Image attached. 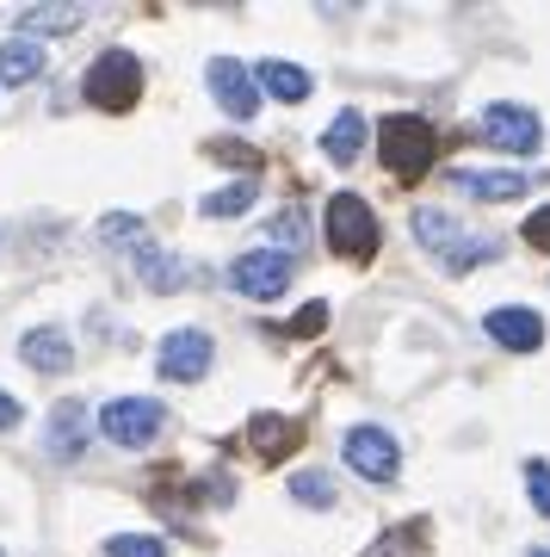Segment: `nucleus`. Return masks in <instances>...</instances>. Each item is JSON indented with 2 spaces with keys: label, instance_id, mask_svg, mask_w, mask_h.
<instances>
[{
  "label": "nucleus",
  "instance_id": "nucleus-1",
  "mask_svg": "<svg viewBox=\"0 0 550 557\" xmlns=\"http://www.w3.org/2000/svg\"><path fill=\"white\" fill-rule=\"evenodd\" d=\"M433 156H439V137H433L427 119H414V112H390V119L377 124V161L390 168L396 180H421L433 168Z\"/></svg>",
  "mask_w": 550,
  "mask_h": 557
},
{
  "label": "nucleus",
  "instance_id": "nucleus-2",
  "mask_svg": "<svg viewBox=\"0 0 550 557\" xmlns=\"http://www.w3.org/2000/svg\"><path fill=\"white\" fill-rule=\"evenodd\" d=\"M414 236H421V248H433V255H439V267H446V273H471V267H483V260L501 255V242H464V230H458L446 211H433V205H421V211H414Z\"/></svg>",
  "mask_w": 550,
  "mask_h": 557
},
{
  "label": "nucleus",
  "instance_id": "nucleus-3",
  "mask_svg": "<svg viewBox=\"0 0 550 557\" xmlns=\"http://www.w3.org/2000/svg\"><path fill=\"white\" fill-rule=\"evenodd\" d=\"M80 87H87V100H93L99 112H130V106L142 100V62L130 57V50H105V57H93V69L80 75Z\"/></svg>",
  "mask_w": 550,
  "mask_h": 557
},
{
  "label": "nucleus",
  "instance_id": "nucleus-4",
  "mask_svg": "<svg viewBox=\"0 0 550 557\" xmlns=\"http://www.w3.org/2000/svg\"><path fill=\"white\" fill-rule=\"evenodd\" d=\"M377 218L372 205L359 199V193H335L328 199V248H335L340 260H372L377 255Z\"/></svg>",
  "mask_w": 550,
  "mask_h": 557
},
{
  "label": "nucleus",
  "instance_id": "nucleus-5",
  "mask_svg": "<svg viewBox=\"0 0 550 557\" xmlns=\"http://www.w3.org/2000/svg\"><path fill=\"white\" fill-rule=\"evenodd\" d=\"M161 428H167V409L155 397H118L99 409V434L112 440V446H124V453H142Z\"/></svg>",
  "mask_w": 550,
  "mask_h": 557
},
{
  "label": "nucleus",
  "instance_id": "nucleus-6",
  "mask_svg": "<svg viewBox=\"0 0 550 557\" xmlns=\"http://www.w3.org/2000/svg\"><path fill=\"white\" fill-rule=\"evenodd\" d=\"M291 273H297V260L273 255V248H254V255L229 260V285H236L241 298H285L291 292Z\"/></svg>",
  "mask_w": 550,
  "mask_h": 557
},
{
  "label": "nucleus",
  "instance_id": "nucleus-7",
  "mask_svg": "<svg viewBox=\"0 0 550 557\" xmlns=\"http://www.w3.org/2000/svg\"><path fill=\"white\" fill-rule=\"evenodd\" d=\"M483 137L495 149H508V156H538V143H545V124L532 106H513V100H495L483 112Z\"/></svg>",
  "mask_w": 550,
  "mask_h": 557
},
{
  "label": "nucleus",
  "instance_id": "nucleus-8",
  "mask_svg": "<svg viewBox=\"0 0 550 557\" xmlns=\"http://www.w3.org/2000/svg\"><path fill=\"white\" fill-rule=\"evenodd\" d=\"M211 359H216V347H211L204 329H174V335L161 341V379L167 384H198L204 372H211Z\"/></svg>",
  "mask_w": 550,
  "mask_h": 557
},
{
  "label": "nucleus",
  "instance_id": "nucleus-9",
  "mask_svg": "<svg viewBox=\"0 0 550 557\" xmlns=\"http://www.w3.org/2000/svg\"><path fill=\"white\" fill-rule=\"evenodd\" d=\"M347 465H353L359 478L390 483L396 471H402V453H396V440L384 434V428H353V434H347Z\"/></svg>",
  "mask_w": 550,
  "mask_h": 557
},
{
  "label": "nucleus",
  "instance_id": "nucleus-10",
  "mask_svg": "<svg viewBox=\"0 0 550 557\" xmlns=\"http://www.w3.org/2000/svg\"><path fill=\"white\" fill-rule=\"evenodd\" d=\"M260 75H248L236 57H216L211 62V94H216V106L229 112V119H254L260 112V87H254Z\"/></svg>",
  "mask_w": 550,
  "mask_h": 557
},
{
  "label": "nucleus",
  "instance_id": "nucleus-11",
  "mask_svg": "<svg viewBox=\"0 0 550 557\" xmlns=\"http://www.w3.org/2000/svg\"><path fill=\"white\" fill-rule=\"evenodd\" d=\"M483 335H495V347H508V354H538L545 347V317L538 310H489Z\"/></svg>",
  "mask_w": 550,
  "mask_h": 557
},
{
  "label": "nucleus",
  "instance_id": "nucleus-12",
  "mask_svg": "<svg viewBox=\"0 0 550 557\" xmlns=\"http://www.w3.org/2000/svg\"><path fill=\"white\" fill-rule=\"evenodd\" d=\"M452 186L458 193H471V199H483V205H508V199H520V193H532L538 180L508 174V168H458Z\"/></svg>",
  "mask_w": 550,
  "mask_h": 557
},
{
  "label": "nucleus",
  "instance_id": "nucleus-13",
  "mask_svg": "<svg viewBox=\"0 0 550 557\" xmlns=\"http://www.w3.org/2000/svg\"><path fill=\"white\" fill-rule=\"evenodd\" d=\"M248 446H254L266 465H278V458H291L297 446H303V421H291V416H254V421H248Z\"/></svg>",
  "mask_w": 550,
  "mask_h": 557
},
{
  "label": "nucleus",
  "instance_id": "nucleus-14",
  "mask_svg": "<svg viewBox=\"0 0 550 557\" xmlns=\"http://www.w3.org/2000/svg\"><path fill=\"white\" fill-rule=\"evenodd\" d=\"M20 354H25V366H38V372H68L75 366V341L62 335V329H32V335H20Z\"/></svg>",
  "mask_w": 550,
  "mask_h": 557
},
{
  "label": "nucleus",
  "instance_id": "nucleus-15",
  "mask_svg": "<svg viewBox=\"0 0 550 557\" xmlns=\"http://www.w3.org/2000/svg\"><path fill=\"white\" fill-rule=\"evenodd\" d=\"M43 75V50L32 38H7L0 44V87H25Z\"/></svg>",
  "mask_w": 550,
  "mask_h": 557
},
{
  "label": "nucleus",
  "instance_id": "nucleus-16",
  "mask_svg": "<svg viewBox=\"0 0 550 557\" xmlns=\"http://www.w3.org/2000/svg\"><path fill=\"white\" fill-rule=\"evenodd\" d=\"M260 87H266V94H273V100H285V106H297V100H310V69H297V62H260Z\"/></svg>",
  "mask_w": 550,
  "mask_h": 557
},
{
  "label": "nucleus",
  "instance_id": "nucleus-17",
  "mask_svg": "<svg viewBox=\"0 0 550 557\" xmlns=\"http://www.w3.org/2000/svg\"><path fill=\"white\" fill-rule=\"evenodd\" d=\"M322 149H328V161H340V168H353L359 149H365V119L359 112H340L328 131H322Z\"/></svg>",
  "mask_w": 550,
  "mask_h": 557
},
{
  "label": "nucleus",
  "instance_id": "nucleus-18",
  "mask_svg": "<svg viewBox=\"0 0 550 557\" xmlns=\"http://www.w3.org/2000/svg\"><path fill=\"white\" fill-rule=\"evenodd\" d=\"M87 416H80V403H57V416H50V453L57 458H80V446H87Z\"/></svg>",
  "mask_w": 550,
  "mask_h": 557
},
{
  "label": "nucleus",
  "instance_id": "nucleus-19",
  "mask_svg": "<svg viewBox=\"0 0 550 557\" xmlns=\"http://www.w3.org/2000/svg\"><path fill=\"white\" fill-rule=\"evenodd\" d=\"M137 273L149 292H179V278H186V267L179 260H167L161 248H149V242H137Z\"/></svg>",
  "mask_w": 550,
  "mask_h": 557
},
{
  "label": "nucleus",
  "instance_id": "nucleus-20",
  "mask_svg": "<svg viewBox=\"0 0 550 557\" xmlns=\"http://www.w3.org/2000/svg\"><path fill=\"white\" fill-rule=\"evenodd\" d=\"M254 199H260V180H236V186H223V193H204L198 211H204V218H241Z\"/></svg>",
  "mask_w": 550,
  "mask_h": 557
},
{
  "label": "nucleus",
  "instance_id": "nucleus-21",
  "mask_svg": "<svg viewBox=\"0 0 550 557\" xmlns=\"http://www.w3.org/2000/svg\"><path fill=\"white\" fill-rule=\"evenodd\" d=\"M266 236H273V242H266L273 255H291L297 260V255H303V242H310V218L291 205V211H278V218H273V230H266Z\"/></svg>",
  "mask_w": 550,
  "mask_h": 557
},
{
  "label": "nucleus",
  "instance_id": "nucleus-22",
  "mask_svg": "<svg viewBox=\"0 0 550 557\" xmlns=\"http://www.w3.org/2000/svg\"><path fill=\"white\" fill-rule=\"evenodd\" d=\"M80 20H87L80 7H32V13L20 20V32L25 38H43V32H75Z\"/></svg>",
  "mask_w": 550,
  "mask_h": 557
},
{
  "label": "nucleus",
  "instance_id": "nucleus-23",
  "mask_svg": "<svg viewBox=\"0 0 550 557\" xmlns=\"http://www.w3.org/2000/svg\"><path fill=\"white\" fill-rule=\"evenodd\" d=\"M105 557H167L155 533H112L105 539Z\"/></svg>",
  "mask_w": 550,
  "mask_h": 557
},
{
  "label": "nucleus",
  "instance_id": "nucleus-24",
  "mask_svg": "<svg viewBox=\"0 0 550 557\" xmlns=\"http://www.w3.org/2000/svg\"><path fill=\"white\" fill-rule=\"evenodd\" d=\"M291 502H303V508H335V483L322 478V471H303V478H291Z\"/></svg>",
  "mask_w": 550,
  "mask_h": 557
},
{
  "label": "nucleus",
  "instance_id": "nucleus-25",
  "mask_svg": "<svg viewBox=\"0 0 550 557\" xmlns=\"http://www.w3.org/2000/svg\"><path fill=\"white\" fill-rule=\"evenodd\" d=\"M526 496H532V508L550 520V465H545V458H532V465H526Z\"/></svg>",
  "mask_w": 550,
  "mask_h": 557
},
{
  "label": "nucleus",
  "instance_id": "nucleus-26",
  "mask_svg": "<svg viewBox=\"0 0 550 557\" xmlns=\"http://www.w3.org/2000/svg\"><path fill=\"white\" fill-rule=\"evenodd\" d=\"M315 329H328V304H310V310H297L285 329H273V335H297V341H310Z\"/></svg>",
  "mask_w": 550,
  "mask_h": 557
},
{
  "label": "nucleus",
  "instance_id": "nucleus-27",
  "mask_svg": "<svg viewBox=\"0 0 550 557\" xmlns=\"http://www.w3.org/2000/svg\"><path fill=\"white\" fill-rule=\"evenodd\" d=\"M520 236H526L532 248H538V255H550V205H545V211H532V218H526V230H520Z\"/></svg>",
  "mask_w": 550,
  "mask_h": 557
},
{
  "label": "nucleus",
  "instance_id": "nucleus-28",
  "mask_svg": "<svg viewBox=\"0 0 550 557\" xmlns=\"http://www.w3.org/2000/svg\"><path fill=\"white\" fill-rule=\"evenodd\" d=\"M211 156L216 161H236V168H260L254 149H241V143H211Z\"/></svg>",
  "mask_w": 550,
  "mask_h": 557
},
{
  "label": "nucleus",
  "instance_id": "nucleus-29",
  "mask_svg": "<svg viewBox=\"0 0 550 557\" xmlns=\"http://www.w3.org/2000/svg\"><path fill=\"white\" fill-rule=\"evenodd\" d=\"M20 421H25V409H20V403H13V397H7V391H0V434H13Z\"/></svg>",
  "mask_w": 550,
  "mask_h": 557
},
{
  "label": "nucleus",
  "instance_id": "nucleus-30",
  "mask_svg": "<svg viewBox=\"0 0 550 557\" xmlns=\"http://www.w3.org/2000/svg\"><path fill=\"white\" fill-rule=\"evenodd\" d=\"M532 557H550V552H532Z\"/></svg>",
  "mask_w": 550,
  "mask_h": 557
}]
</instances>
